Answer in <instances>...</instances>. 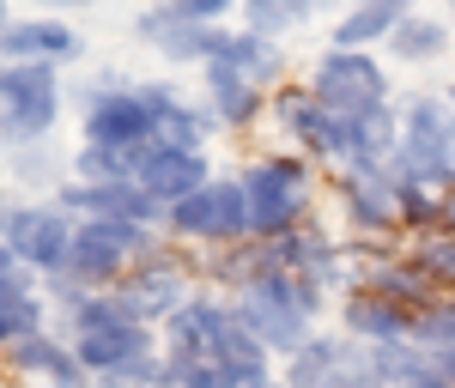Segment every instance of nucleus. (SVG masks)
I'll return each mask as SVG.
<instances>
[{"mask_svg":"<svg viewBox=\"0 0 455 388\" xmlns=\"http://www.w3.org/2000/svg\"><path fill=\"white\" fill-rule=\"evenodd\" d=\"M267 376V346L249 321L212 297H195L171 316V383L176 388H243Z\"/></svg>","mask_w":455,"mask_h":388,"instance_id":"1","label":"nucleus"},{"mask_svg":"<svg viewBox=\"0 0 455 388\" xmlns=\"http://www.w3.org/2000/svg\"><path fill=\"white\" fill-rule=\"evenodd\" d=\"M55 122H61L55 67L0 61V134H6V140H43Z\"/></svg>","mask_w":455,"mask_h":388,"instance_id":"6","label":"nucleus"},{"mask_svg":"<svg viewBox=\"0 0 455 388\" xmlns=\"http://www.w3.org/2000/svg\"><path fill=\"white\" fill-rule=\"evenodd\" d=\"M61 6H85V0H61Z\"/></svg>","mask_w":455,"mask_h":388,"instance_id":"40","label":"nucleus"},{"mask_svg":"<svg viewBox=\"0 0 455 388\" xmlns=\"http://www.w3.org/2000/svg\"><path fill=\"white\" fill-rule=\"evenodd\" d=\"M437 370H443V376L455 383V346H450V352H437Z\"/></svg>","mask_w":455,"mask_h":388,"instance_id":"34","label":"nucleus"},{"mask_svg":"<svg viewBox=\"0 0 455 388\" xmlns=\"http://www.w3.org/2000/svg\"><path fill=\"white\" fill-rule=\"evenodd\" d=\"M73 316H79L73 352H79L85 370H98V376H128V383H164V376H171V364L152 358L146 321H134L116 297H92V304H79Z\"/></svg>","mask_w":455,"mask_h":388,"instance_id":"2","label":"nucleus"},{"mask_svg":"<svg viewBox=\"0 0 455 388\" xmlns=\"http://www.w3.org/2000/svg\"><path fill=\"white\" fill-rule=\"evenodd\" d=\"M340 321H347L352 340L395 346V340H407V328H413V310H407V304H395V297H383V291H352L347 304H340Z\"/></svg>","mask_w":455,"mask_h":388,"instance_id":"18","label":"nucleus"},{"mask_svg":"<svg viewBox=\"0 0 455 388\" xmlns=\"http://www.w3.org/2000/svg\"><path fill=\"white\" fill-rule=\"evenodd\" d=\"M443 43H450V25H443V19H401V31L388 36V55H401V61H431V55H443Z\"/></svg>","mask_w":455,"mask_h":388,"instance_id":"28","label":"nucleus"},{"mask_svg":"<svg viewBox=\"0 0 455 388\" xmlns=\"http://www.w3.org/2000/svg\"><path fill=\"white\" fill-rule=\"evenodd\" d=\"M116 304L134 321H171L188 304V267L171 255H146L116 280Z\"/></svg>","mask_w":455,"mask_h":388,"instance_id":"11","label":"nucleus"},{"mask_svg":"<svg viewBox=\"0 0 455 388\" xmlns=\"http://www.w3.org/2000/svg\"><path fill=\"white\" fill-rule=\"evenodd\" d=\"M413 261L425 267L431 285H455V237H425V243L413 249Z\"/></svg>","mask_w":455,"mask_h":388,"instance_id":"30","label":"nucleus"},{"mask_svg":"<svg viewBox=\"0 0 455 388\" xmlns=\"http://www.w3.org/2000/svg\"><path fill=\"white\" fill-rule=\"evenodd\" d=\"M364 291H383L395 304H407V310H419L437 297V285L425 280L419 261H371V273H364Z\"/></svg>","mask_w":455,"mask_h":388,"instance_id":"23","label":"nucleus"},{"mask_svg":"<svg viewBox=\"0 0 455 388\" xmlns=\"http://www.w3.org/2000/svg\"><path fill=\"white\" fill-rule=\"evenodd\" d=\"M207 98H212V115H219L225 128H237V122H255L261 85L243 79L237 67H225V61H207Z\"/></svg>","mask_w":455,"mask_h":388,"instance_id":"21","label":"nucleus"},{"mask_svg":"<svg viewBox=\"0 0 455 388\" xmlns=\"http://www.w3.org/2000/svg\"><path fill=\"white\" fill-rule=\"evenodd\" d=\"M315 104L334 109L340 122H358V115H371V109L388 104V73L371 61V55H358V49H334L322 67H315Z\"/></svg>","mask_w":455,"mask_h":388,"instance_id":"7","label":"nucleus"},{"mask_svg":"<svg viewBox=\"0 0 455 388\" xmlns=\"http://www.w3.org/2000/svg\"><path fill=\"white\" fill-rule=\"evenodd\" d=\"M450 109H455V79H450Z\"/></svg>","mask_w":455,"mask_h":388,"instance_id":"38","label":"nucleus"},{"mask_svg":"<svg viewBox=\"0 0 455 388\" xmlns=\"http://www.w3.org/2000/svg\"><path fill=\"white\" fill-rule=\"evenodd\" d=\"M340 201H347V218L358 231H395L401 225V182H395V170H347Z\"/></svg>","mask_w":455,"mask_h":388,"instance_id":"17","label":"nucleus"},{"mask_svg":"<svg viewBox=\"0 0 455 388\" xmlns=\"http://www.w3.org/2000/svg\"><path fill=\"white\" fill-rule=\"evenodd\" d=\"M407 6H413V0H358L347 19L334 25V49H364V43L395 36V31H401V19H413Z\"/></svg>","mask_w":455,"mask_h":388,"instance_id":"20","label":"nucleus"},{"mask_svg":"<svg viewBox=\"0 0 455 388\" xmlns=\"http://www.w3.org/2000/svg\"><path fill=\"white\" fill-rule=\"evenodd\" d=\"M243 207H249V237H274L298 231V218L310 207V170L298 158H261L243 177Z\"/></svg>","mask_w":455,"mask_h":388,"instance_id":"4","label":"nucleus"},{"mask_svg":"<svg viewBox=\"0 0 455 388\" xmlns=\"http://www.w3.org/2000/svg\"><path fill=\"white\" fill-rule=\"evenodd\" d=\"M152 243H146V225H122V218H85L73 231V255L68 273L79 285H116L134 261H146Z\"/></svg>","mask_w":455,"mask_h":388,"instance_id":"5","label":"nucleus"},{"mask_svg":"<svg viewBox=\"0 0 455 388\" xmlns=\"http://www.w3.org/2000/svg\"><path fill=\"white\" fill-rule=\"evenodd\" d=\"M6 249L25 261V267H43V273H61L73 255V225L61 207H12L6 218Z\"/></svg>","mask_w":455,"mask_h":388,"instance_id":"12","label":"nucleus"},{"mask_svg":"<svg viewBox=\"0 0 455 388\" xmlns=\"http://www.w3.org/2000/svg\"><path fill=\"white\" fill-rule=\"evenodd\" d=\"M6 218H12V207H6V201H0V237H6Z\"/></svg>","mask_w":455,"mask_h":388,"instance_id":"36","label":"nucleus"},{"mask_svg":"<svg viewBox=\"0 0 455 388\" xmlns=\"http://www.w3.org/2000/svg\"><path fill=\"white\" fill-rule=\"evenodd\" d=\"M36 321H43V304L25 291V280H0V346L31 340Z\"/></svg>","mask_w":455,"mask_h":388,"instance_id":"26","label":"nucleus"},{"mask_svg":"<svg viewBox=\"0 0 455 388\" xmlns=\"http://www.w3.org/2000/svg\"><path fill=\"white\" fill-rule=\"evenodd\" d=\"M12 364H19V370H36V376H49V383H61V388H85V364H79V352L43 340V334L19 340V346H12Z\"/></svg>","mask_w":455,"mask_h":388,"instance_id":"22","label":"nucleus"},{"mask_svg":"<svg viewBox=\"0 0 455 388\" xmlns=\"http://www.w3.org/2000/svg\"><path fill=\"white\" fill-rule=\"evenodd\" d=\"M171 225H176V237H188V243H237V237H249L243 182H207V188H195L188 201L171 207Z\"/></svg>","mask_w":455,"mask_h":388,"instance_id":"10","label":"nucleus"},{"mask_svg":"<svg viewBox=\"0 0 455 388\" xmlns=\"http://www.w3.org/2000/svg\"><path fill=\"white\" fill-rule=\"evenodd\" d=\"M134 31H140L158 55H171V61H212V55L225 49V31H212V25H201V19H182L176 6L140 12Z\"/></svg>","mask_w":455,"mask_h":388,"instance_id":"14","label":"nucleus"},{"mask_svg":"<svg viewBox=\"0 0 455 388\" xmlns=\"http://www.w3.org/2000/svg\"><path fill=\"white\" fill-rule=\"evenodd\" d=\"M407 340H413L425 358L450 352V346H455V297L437 291L431 304H419V310H413V328H407Z\"/></svg>","mask_w":455,"mask_h":388,"instance_id":"25","label":"nucleus"},{"mask_svg":"<svg viewBox=\"0 0 455 388\" xmlns=\"http://www.w3.org/2000/svg\"><path fill=\"white\" fill-rule=\"evenodd\" d=\"M322 310V285L298 280V273H255V280L237 291V316L249 321V334L267 346V352H298L310 340V316Z\"/></svg>","mask_w":455,"mask_h":388,"instance_id":"3","label":"nucleus"},{"mask_svg":"<svg viewBox=\"0 0 455 388\" xmlns=\"http://www.w3.org/2000/svg\"><path fill=\"white\" fill-rule=\"evenodd\" d=\"M134 182H140L158 207H176V201H188L195 188H207V158H201V152H176V146H158V140H152L140 152Z\"/></svg>","mask_w":455,"mask_h":388,"instance_id":"13","label":"nucleus"},{"mask_svg":"<svg viewBox=\"0 0 455 388\" xmlns=\"http://www.w3.org/2000/svg\"><path fill=\"white\" fill-rule=\"evenodd\" d=\"M395 388H455V383L443 376V370H437V358H419V364H413V370H407V376H401Z\"/></svg>","mask_w":455,"mask_h":388,"instance_id":"32","label":"nucleus"},{"mask_svg":"<svg viewBox=\"0 0 455 388\" xmlns=\"http://www.w3.org/2000/svg\"><path fill=\"white\" fill-rule=\"evenodd\" d=\"M450 225H455V194H450Z\"/></svg>","mask_w":455,"mask_h":388,"instance_id":"39","label":"nucleus"},{"mask_svg":"<svg viewBox=\"0 0 455 388\" xmlns=\"http://www.w3.org/2000/svg\"><path fill=\"white\" fill-rule=\"evenodd\" d=\"M322 0H243V12H249V31H285V25H304Z\"/></svg>","mask_w":455,"mask_h":388,"instance_id":"29","label":"nucleus"},{"mask_svg":"<svg viewBox=\"0 0 455 388\" xmlns=\"http://www.w3.org/2000/svg\"><path fill=\"white\" fill-rule=\"evenodd\" d=\"M285 388H383L377 346H352V340H304L291 352Z\"/></svg>","mask_w":455,"mask_h":388,"instance_id":"8","label":"nucleus"},{"mask_svg":"<svg viewBox=\"0 0 455 388\" xmlns=\"http://www.w3.org/2000/svg\"><path fill=\"white\" fill-rule=\"evenodd\" d=\"M6 31H12V19H6V6H0V36H6Z\"/></svg>","mask_w":455,"mask_h":388,"instance_id":"37","label":"nucleus"},{"mask_svg":"<svg viewBox=\"0 0 455 388\" xmlns=\"http://www.w3.org/2000/svg\"><path fill=\"white\" fill-rule=\"evenodd\" d=\"M19 267H25V261H19V255H12V249L0 243V280H19Z\"/></svg>","mask_w":455,"mask_h":388,"instance_id":"33","label":"nucleus"},{"mask_svg":"<svg viewBox=\"0 0 455 388\" xmlns=\"http://www.w3.org/2000/svg\"><path fill=\"white\" fill-rule=\"evenodd\" d=\"M243 388H285V383H274V376H249Z\"/></svg>","mask_w":455,"mask_h":388,"instance_id":"35","label":"nucleus"},{"mask_svg":"<svg viewBox=\"0 0 455 388\" xmlns=\"http://www.w3.org/2000/svg\"><path fill=\"white\" fill-rule=\"evenodd\" d=\"M164 104H171L164 85H158V91H104L98 104L85 109V140L92 146H122V152L152 146L158 140V109Z\"/></svg>","mask_w":455,"mask_h":388,"instance_id":"9","label":"nucleus"},{"mask_svg":"<svg viewBox=\"0 0 455 388\" xmlns=\"http://www.w3.org/2000/svg\"><path fill=\"white\" fill-rule=\"evenodd\" d=\"M267 255H274V267H280V273H298V280H315V285H334V280H340V255L322 243L315 231H285Z\"/></svg>","mask_w":455,"mask_h":388,"instance_id":"19","label":"nucleus"},{"mask_svg":"<svg viewBox=\"0 0 455 388\" xmlns=\"http://www.w3.org/2000/svg\"><path fill=\"white\" fill-rule=\"evenodd\" d=\"M79 55V36L61 19H12V31L0 36V61H19V67H61Z\"/></svg>","mask_w":455,"mask_h":388,"instance_id":"15","label":"nucleus"},{"mask_svg":"<svg viewBox=\"0 0 455 388\" xmlns=\"http://www.w3.org/2000/svg\"><path fill=\"white\" fill-rule=\"evenodd\" d=\"M212 61H225V67H237L243 79H255V85H267V79H280L285 61H280V49L267 43L261 31H243V36H225V49L212 55Z\"/></svg>","mask_w":455,"mask_h":388,"instance_id":"24","label":"nucleus"},{"mask_svg":"<svg viewBox=\"0 0 455 388\" xmlns=\"http://www.w3.org/2000/svg\"><path fill=\"white\" fill-rule=\"evenodd\" d=\"M171 6L182 12V19H201V25H219V19H225V12H231L237 0H171Z\"/></svg>","mask_w":455,"mask_h":388,"instance_id":"31","label":"nucleus"},{"mask_svg":"<svg viewBox=\"0 0 455 388\" xmlns=\"http://www.w3.org/2000/svg\"><path fill=\"white\" fill-rule=\"evenodd\" d=\"M61 212H92V218H122V225H146L158 218V201L140 182H73L61 188Z\"/></svg>","mask_w":455,"mask_h":388,"instance_id":"16","label":"nucleus"},{"mask_svg":"<svg viewBox=\"0 0 455 388\" xmlns=\"http://www.w3.org/2000/svg\"><path fill=\"white\" fill-rule=\"evenodd\" d=\"M212 122H219V115H207V109L164 104V109H158V146H176V152H201V140H207Z\"/></svg>","mask_w":455,"mask_h":388,"instance_id":"27","label":"nucleus"}]
</instances>
